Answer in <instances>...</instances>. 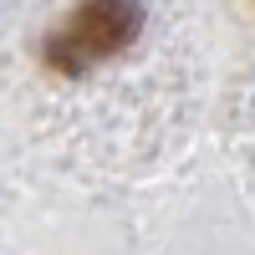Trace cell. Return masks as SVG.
I'll return each mask as SVG.
<instances>
[{
  "instance_id": "6da1fadb",
  "label": "cell",
  "mask_w": 255,
  "mask_h": 255,
  "mask_svg": "<svg viewBox=\"0 0 255 255\" xmlns=\"http://www.w3.org/2000/svg\"><path fill=\"white\" fill-rule=\"evenodd\" d=\"M133 36H138V5L133 0H82L77 15L51 41V61L77 72V67H87V61L113 56L123 41H133Z\"/></svg>"
}]
</instances>
